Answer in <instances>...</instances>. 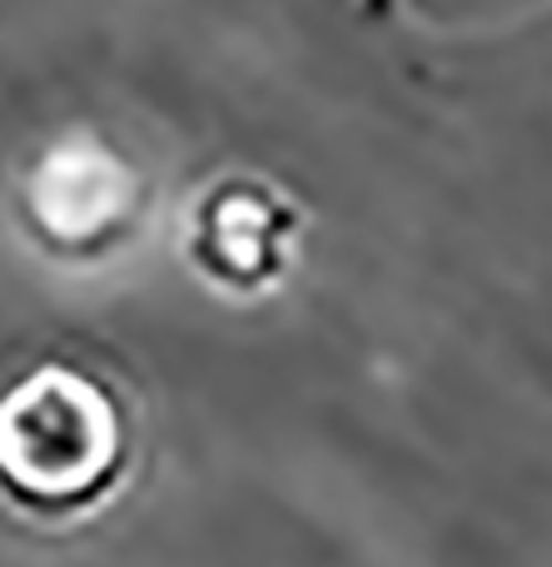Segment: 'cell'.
<instances>
[{
	"label": "cell",
	"instance_id": "6da1fadb",
	"mask_svg": "<svg viewBox=\"0 0 552 567\" xmlns=\"http://www.w3.org/2000/svg\"><path fill=\"white\" fill-rule=\"evenodd\" d=\"M119 463V413L75 369H35L0 399V478L40 508L85 503Z\"/></svg>",
	"mask_w": 552,
	"mask_h": 567
}]
</instances>
